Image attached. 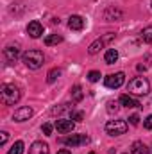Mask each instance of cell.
Returning a JSON list of instances; mask_svg holds the SVG:
<instances>
[{"instance_id":"cell-25","label":"cell","mask_w":152,"mask_h":154,"mask_svg":"<svg viewBox=\"0 0 152 154\" xmlns=\"http://www.w3.org/2000/svg\"><path fill=\"white\" fill-rule=\"evenodd\" d=\"M52 129H54V127H52V124H43V125H41V131H43L47 136H48V134H52Z\"/></svg>"},{"instance_id":"cell-9","label":"cell","mask_w":152,"mask_h":154,"mask_svg":"<svg viewBox=\"0 0 152 154\" xmlns=\"http://www.w3.org/2000/svg\"><path fill=\"white\" fill-rule=\"evenodd\" d=\"M84 25H86V22H84V18L79 16V14H74V16L68 18V27H70L72 31H82Z\"/></svg>"},{"instance_id":"cell-4","label":"cell","mask_w":152,"mask_h":154,"mask_svg":"<svg viewBox=\"0 0 152 154\" xmlns=\"http://www.w3.org/2000/svg\"><path fill=\"white\" fill-rule=\"evenodd\" d=\"M127 129H129V125H127V122H123V120H109V122L106 124V133L111 134V136L125 134Z\"/></svg>"},{"instance_id":"cell-15","label":"cell","mask_w":152,"mask_h":154,"mask_svg":"<svg viewBox=\"0 0 152 154\" xmlns=\"http://www.w3.org/2000/svg\"><path fill=\"white\" fill-rule=\"evenodd\" d=\"M149 147L145 145V143H141V142H134L132 143V154H149Z\"/></svg>"},{"instance_id":"cell-28","label":"cell","mask_w":152,"mask_h":154,"mask_svg":"<svg viewBox=\"0 0 152 154\" xmlns=\"http://www.w3.org/2000/svg\"><path fill=\"white\" fill-rule=\"evenodd\" d=\"M0 134H2V138H0V145H4V143L7 142V138H9V134H7L5 131H4V133H0Z\"/></svg>"},{"instance_id":"cell-27","label":"cell","mask_w":152,"mask_h":154,"mask_svg":"<svg viewBox=\"0 0 152 154\" xmlns=\"http://www.w3.org/2000/svg\"><path fill=\"white\" fill-rule=\"evenodd\" d=\"M129 122H131V125H138V124H140V116L138 115H131L129 116Z\"/></svg>"},{"instance_id":"cell-1","label":"cell","mask_w":152,"mask_h":154,"mask_svg":"<svg viewBox=\"0 0 152 154\" xmlns=\"http://www.w3.org/2000/svg\"><path fill=\"white\" fill-rule=\"evenodd\" d=\"M0 97H2V102L5 106H14L20 100L22 93H20V88L18 86H14V84H4L2 86V91H0Z\"/></svg>"},{"instance_id":"cell-23","label":"cell","mask_w":152,"mask_h":154,"mask_svg":"<svg viewBox=\"0 0 152 154\" xmlns=\"http://www.w3.org/2000/svg\"><path fill=\"white\" fill-rule=\"evenodd\" d=\"M108 111H109V113H116V111H118V102H114V100H109V102H108Z\"/></svg>"},{"instance_id":"cell-17","label":"cell","mask_w":152,"mask_h":154,"mask_svg":"<svg viewBox=\"0 0 152 154\" xmlns=\"http://www.w3.org/2000/svg\"><path fill=\"white\" fill-rule=\"evenodd\" d=\"M63 41V36L61 34H48L47 38H45V45L47 47H52V45H57V43H61Z\"/></svg>"},{"instance_id":"cell-6","label":"cell","mask_w":152,"mask_h":154,"mask_svg":"<svg viewBox=\"0 0 152 154\" xmlns=\"http://www.w3.org/2000/svg\"><path fill=\"white\" fill-rule=\"evenodd\" d=\"M65 145H68V147H79V145H86L88 142H90V138L86 136V134H72V136H68V138H63L61 140Z\"/></svg>"},{"instance_id":"cell-8","label":"cell","mask_w":152,"mask_h":154,"mask_svg":"<svg viewBox=\"0 0 152 154\" xmlns=\"http://www.w3.org/2000/svg\"><path fill=\"white\" fill-rule=\"evenodd\" d=\"M74 127H75V124H74L72 120H66V118H59V120L56 122V129H57V133H61V134L72 133Z\"/></svg>"},{"instance_id":"cell-29","label":"cell","mask_w":152,"mask_h":154,"mask_svg":"<svg viewBox=\"0 0 152 154\" xmlns=\"http://www.w3.org/2000/svg\"><path fill=\"white\" fill-rule=\"evenodd\" d=\"M57 154H72V152H70V151H66V149H61Z\"/></svg>"},{"instance_id":"cell-26","label":"cell","mask_w":152,"mask_h":154,"mask_svg":"<svg viewBox=\"0 0 152 154\" xmlns=\"http://www.w3.org/2000/svg\"><path fill=\"white\" fill-rule=\"evenodd\" d=\"M143 127L149 129V131H152V115H149L145 120H143Z\"/></svg>"},{"instance_id":"cell-19","label":"cell","mask_w":152,"mask_h":154,"mask_svg":"<svg viewBox=\"0 0 152 154\" xmlns=\"http://www.w3.org/2000/svg\"><path fill=\"white\" fill-rule=\"evenodd\" d=\"M72 99H74L75 102L82 100V88H81L79 84H75V86L72 88Z\"/></svg>"},{"instance_id":"cell-13","label":"cell","mask_w":152,"mask_h":154,"mask_svg":"<svg viewBox=\"0 0 152 154\" xmlns=\"http://www.w3.org/2000/svg\"><path fill=\"white\" fill-rule=\"evenodd\" d=\"M111 38H113V34H111V36H106V38H99V39H95V41H93V43L90 45L88 52H90L91 56H93V54H97V52H99V50H100V48L104 47V43H106L108 39H111Z\"/></svg>"},{"instance_id":"cell-21","label":"cell","mask_w":152,"mask_h":154,"mask_svg":"<svg viewBox=\"0 0 152 154\" xmlns=\"http://www.w3.org/2000/svg\"><path fill=\"white\" fill-rule=\"evenodd\" d=\"M141 38H143V41H145V43H152V25H150V27H145V29H143Z\"/></svg>"},{"instance_id":"cell-22","label":"cell","mask_w":152,"mask_h":154,"mask_svg":"<svg viewBox=\"0 0 152 154\" xmlns=\"http://www.w3.org/2000/svg\"><path fill=\"white\" fill-rule=\"evenodd\" d=\"M99 79H100V72H97V70H93V72L88 74V81L90 82H97Z\"/></svg>"},{"instance_id":"cell-3","label":"cell","mask_w":152,"mask_h":154,"mask_svg":"<svg viewBox=\"0 0 152 154\" xmlns=\"http://www.w3.org/2000/svg\"><path fill=\"white\" fill-rule=\"evenodd\" d=\"M127 91L132 95H147L150 91V82L145 77H136L127 84Z\"/></svg>"},{"instance_id":"cell-20","label":"cell","mask_w":152,"mask_h":154,"mask_svg":"<svg viewBox=\"0 0 152 154\" xmlns=\"http://www.w3.org/2000/svg\"><path fill=\"white\" fill-rule=\"evenodd\" d=\"M59 75H61V70H59V68H52V70L48 72V75H47V81H48V82H56V79Z\"/></svg>"},{"instance_id":"cell-7","label":"cell","mask_w":152,"mask_h":154,"mask_svg":"<svg viewBox=\"0 0 152 154\" xmlns=\"http://www.w3.org/2000/svg\"><path fill=\"white\" fill-rule=\"evenodd\" d=\"M31 116H32V108H29V106H22V108H18V109L14 111L13 120H14V122H25V120H29Z\"/></svg>"},{"instance_id":"cell-18","label":"cell","mask_w":152,"mask_h":154,"mask_svg":"<svg viewBox=\"0 0 152 154\" xmlns=\"http://www.w3.org/2000/svg\"><path fill=\"white\" fill-rule=\"evenodd\" d=\"M22 152H23V142L18 140V142H14V145L9 149V152L7 154H22Z\"/></svg>"},{"instance_id":"cell-24","label":"cell","mask_w":152,"mask_h":154,"mask_svg":"<svg viewBox=\"0 0 152 154\" xmlns=\"http://www.w3.org/2000/svg\"><path fill=\"white\" fill-rule=\"evenodd\" d=\"M82 118H84V113H82V111H72V120L82 122Z\"/></svg>"},{"instance_id":"cell-2","label":"cell","mask_w":152,"mask_h":154,"mask_svg":"<svg viewBox=\"0 0 152 154\" xmlns=\"http://www.w3.org/2000/svg\"><path fill=\"white\" fill-rule=\"evenodd\" d=\"M22 59H23L25 66L31 68V70H38V68H41V66H43V61H45L43 52H39V50H27V52L22 56Z\"/></svg>"},{"instance_id":"cell-10","label":"cell","mask_w":152,"mask_h":154,"mask_svg":"<svg viewBox=\"0 0 152 154\" xmlns=\"http://www.w3.org/2000/svg\"><path fill=\"white\" fill-rule=\"evenodd\" d=\"M27 34H29L31 38H39V36L43 34V25L39 23L38 20L31 22V23L27 25Z\"/></svg>"},{"instance_id":"cell-16","label":"cell","mask_w":152,"mask_h":154,"mask_svg":"<svg viewBox=\"0 0 152 154\" xmlns=\"http://www.w3.org/2000/svg\"><path fill=\"white\" fill-rule=\"evenodd\" d=\"M104 61L108 63V65H113L118 61V52L114 50V48H109L108 52H106V56H104Z\"/></svg>"},{"instance_id":"cell-5","label":"cell","mask_w":152,"mask_h":154,"mask_svg":"<svg viewBox=\"0 0 152 154\" xmlns=\"http://www.w3.org/2000/svg\"><path fill=\"white\" fill-rule=\"evenodd\" d=\"M123 82H125V75H123V72H116V74H111V75H108L106 79H104V84H106L108 88H111V90H116V88H120Z\"/></svg>"},{"instance_id":"cell-11","label":"cell","mask_w":152,"mask_h":154,"mask_svg":"<svg viewBox=\"0 0 152 154\" xmlns=\"http://www.w3.org/2000/svg\"><path fill=\"white\" fill-rule=\"evenodd\" d=\"M4 56H5V61H7L9 65H13V63H16V59L20 57V48H18V47H7V48L4 50Z\"/></svg>"},{"instance_id":"cell-14","label":"cell","mask_w":152,"mask_h":154,"mask_svg":"<svg viewBox=\"0 0 152 154\" xmlns=\"http://www.w3.org/2000/svg\"><path fill=\"white\" fill-rule=\"evenodd\" d=\"M29 154H48V145L43 142H34L29 149Z\"/></svg>"},{"instance_id":"cell-30","label":"cell","mask_w":152,"mask_h":154,"mask_svg":"<svg viewBox=\"0 0 152 154\" xmlns=\"http://www.w3.org/2000/svg\"><path fill=\"white\" fill-rule=\"evenodd\" d=\"M90 154H97V152H90Z\"/></svg>"},{"instance_id":"cell-12","label":"cell","mask_w":152,"mask_h":154,"mask_svg":"<svg viewBox=\"0 0 152 154\" xmlns=\"http://www.w3.org/2000/svg\"><path fill=\"white\" fill-rule=\"evenodd\" d=\"M118 102H120L122 106H125V108H141V104H140L134 97H131V95H127V93H125V95H122Z\"/></svg>"}]
</instances>
